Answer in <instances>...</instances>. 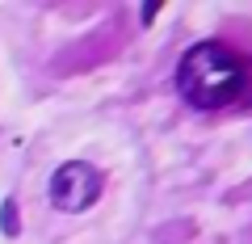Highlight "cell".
Segmentation results:
<instances>
[{
	"label": "cell",
	"mask_w": 252,
	"mask_h": 244,
	"mask_svg": "<svg viewBox=\"0 0 252 244\" xmlns=\"http://www.w3.org/2000/svg\"><path fill=\"white\" fill-rule=\"evenodd\" d=\"M177 93L193 109H227L252 97V64L227 42H198L177 64Z\"/></svg>",
	"instance_id": "obj_1"
},
{
	"label": "cell",
	"mask_w": 252,
	"mask_h": 244,
	"mask_svg": "<svg viewBox=\"0 0 252 244\" xmlns=\"http://www.w3.org/2000/svg\"><path fill=\"white\" fill-rule=\"evenodd\" d=\"M101 190H105V177H101V169H93L89 160H67L55 169L51 177V202L59 210H89L93 202L101 198Z\"/></svg>",
	"instance_id": "obj_2"
},
{
	"label": "cell",
	"mask_w": 252,
	"mask_h": 244,
	"mask_svg": "<svg viewBox=\"0 0 252 244\" xmlns=\"http://www.w3.org/2000/svg\"><path fill=\"white\" fill-rule=\"evenodd\" d=\"M0 227H4L9 236L21 232V219H17V207H13V202H4V210H0Z\"/></svg>",
	"instance_id": "obj_3"
}]
</instances>
